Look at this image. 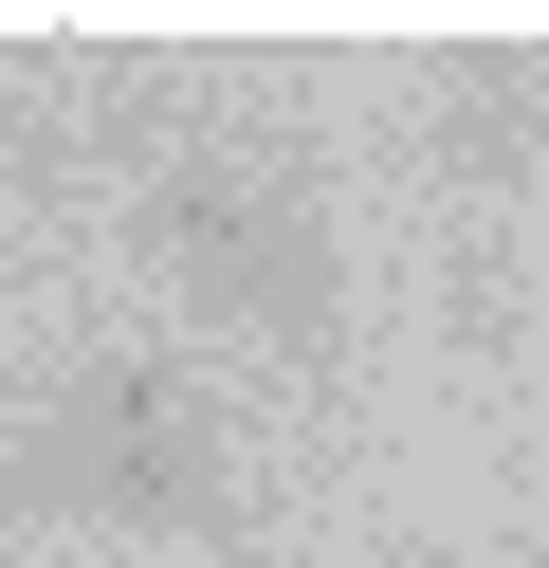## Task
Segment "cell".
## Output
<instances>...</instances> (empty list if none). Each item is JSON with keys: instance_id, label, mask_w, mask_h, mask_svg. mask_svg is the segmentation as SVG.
<instances>
[{"instance_id": "1", "label": "cell", "mask_w": 549, "mask_h": 568, "mask_svg": "<svg viewBox=\"0 0 549 568\" xmlns=\"http://www.w3.org/2000/svg\"><path fill=\"white\" fill-rule=\"evenodd\" d=\"M0 495L55 514V531H202L220 514V404L165 348H92V367L0 440Z\"/></svg>"}, {"instance_id": "2", "label": "cell", "mask_w": 549, "mask_h": 568, "mask_svg": "<svg viewBox=\"0 0 549 568\" xmlns=\"http://www.w3.org/2000/svg\"><path fill=\"white\" fill-rule=\"evenodd\" d=\"M146 275H165L202 331H238V348H329V331H348L329 221L275 184V165H220V148L146 165Z\"/></svg>"}]
</instances>
